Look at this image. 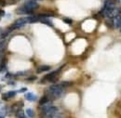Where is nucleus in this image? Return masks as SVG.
<instances>
[{"mask_svg": "<svg viewBox=\"0 0 121 118\" xmlns=\"http://www.w3.org/2000/svg\"><path fill=\"white\" fill-rule=\"evenodd\" d=\"M63 91H64V88H62L60 84L59 85H52L47 90V96L48 97L49 100L50 99L56 100V99H59L60 97L62 96Z\"/></svg>", "mask_w": 121, "mask_h": 118, "instance_id": "nucleus-1", "label": "nucleus"}, {"mask_svg": "<svg viewBox=\"0 0 121 118\" xmlns=\"http://www.w3.org/2000/svg\"><path fill=\"white\" fill-rule=\"evenodd\" d=\"M26 23H28V21H27V19H26V18H21V19H18L15 22H14V23H13V24L9 28V31L10 32V31H13V30H15V29L22 28V27H23Z\"/></svg>", "mask_w": 121, "mask_h": 118, "instance_id": "nucleus-2", "label": "nucleus"}, {"mask_svg": "<svg viewBox=\"0 0 121 118\" xmlns=\"http://www.w3.org/2000/svg\"><path fill=\"white\" fill-rule=\"evenodd\" d=\"M60 70H61V68L58 69L57 71L51 72L50 74H47L45 77L43 78V81H49V82H54V81H56V80H57L58 75H59V74H60Z\"/></svg>", "mask_w": 121, "mask_h": 118, "instance_id": "nucleus-3", "label": "nucleus"}, {"mask_svg": "<svg viewBox=\"0 0 121 118\" xmlns=\"http://www.w3.org/2000/svg\"><path fill=\"white\" fill-rule=\"evenodd\" d=\"M23 7H24L26 9H28L29 11H31V12H34V10L38 8V4L36 3L35 0H30V1L26 2Z\"/></svg>", "mask_w": 121, "mask_h": 118, "instance_id": "nucleus-4", "label": "nucleus"}, {"mask_svg": "<svg viewBox=\"0 0 121 118\" xmlns=\"http://www.w3.org/2000/svg\"><path fill=\"white\" fill-rule=\"evenodd\" d=\"M16 93H17V92L14 91V90H12V91H9L8 93H5V94L2 95V99L5 100V101H8V100H9L10 98H13V97L16 95Z\"/></svg>", "mask_w": 121, "mask_h": 118, "instance_id": "nucleus-5", "label": "nucleus"}, {"mask_svg": "<svg viewBox=\"0 0 121 118\" xmlns=\"http://www.w3.org/2000/svg\"><path fill=\"white\" fill-rule=\"evenodd\" d=\"M25 99L29 101H35L37 100V97L34 94V93H31V92H28L25 94Z\"/></svg>", "mask_w": 121, "mask_h": 118, "instance_id": "nucleus-6", "label": "nucleus"}, {"mask_svg": "<svg viewBox=\"0 0 121 118\" xmlns=\"http://www.w3.org/2000/svg\"><path fill=\"white\" fill-rule=\"evenodd\" d=\"M17 13H19V14H32L33 12H31L28 9H26L24 7H21V8H19L17 9Z\"/></svg>", "mask_w": 121, "mask_h": 118, "instance_id": "nucleus-7", "label": "nucleus"}, {"mask_svg": "<svg viewBox=\"0 0 121 118\" xmlns=\"http://www.w3.org/2000/svg\"><path fill=\"white\" fill-rule=\"evenodd\" d=\"M49 70H50V66H48V65H42V66H39L37 68V73L40 74V73L47 72V71H49Z\"/></svg>", "mask_w": 121, "mask_h": 118, "instance_id": "nucleus-8", "label": "nucleus"}, {"mask_svg": "<svg viewBox=\"0 0 121 118\" xmlns=\"http://www.w3.org/2000/svg\"><path fill=\"white\" fill-rule=\"evenodd\" d=\"M39 17V16H38ZM39 21L42 22V23H45L47 25H49V26H53L52 22L48 20V18H42V17H39Z\"/></svg>", "mask_w": 121, "mask_h": 118, "instance_id": "nucleus-9", "label": "nucleus"}, {"mask_svg": "<svg viewBox=\"0 0 121 118\" xmlns=\"http://www.w3.org/2000/svg\"><path fill=\"white\" fill-rule=\"evenodd\" d=\"M49 101H50V100H49V99H48V97L46 95V96L42 97V98L40 99V101H39V104H40V105H43V104L48 103V102H49Z\"/></svg>", "mask_w": 121, "mask_h": 118, "instance_id": "nucleus-10", "label": "nucleus"}, {"mask_svg": "<svg viewBox=\"0 0 121 118\" xmlns=\"http://www.w3.org/2000/svg\"><path fill=\"white\" fill-rule=\"evenodd\" d=\"M105 24L108 28H114V21H113V19H107L105 21Z\"/></svg>", "mask_w": 121, "mask_h": 118, "instance_id": "nucleus-11", "label": "nucleus"}, {"mask_svg": "<svg viewBox=\"0 0 121 118\" xmlns=\"http://www.w3.org/2000/svg\"><path fill=\"white\" fill-rule=\"evenodd\" d=\"M6 47H7V42L3 39L0 41V51H4L6 49Z\"/></svg>", "mask_w": 121, "mask_h": 118, "instance_id": "nucleus-12", "label": "nucleus"}, {"mask_svg": "<svg viewBox=\"0 0 121 118\" xmlns=\"http://www.w3.org/2000/svg\"><path fill=\"white\" fill-rule=\"evenodd\" d=\"M23 116H25V115H24V112H23L22 110H19V111H17V113H16V117L22 118Z\"/></svg>", "mask_w": 121, "mask_h": 118, "instance_id": "nucleus-13", "label": "nucleus"}, {"mask_svg": "<svg viewBox=\"0 0 121 118\" xmlns=\"http://www.w3.org/2000/svg\"><path fill=\"white\" fill-rule=\"evenodd\" d=\"M26 114L28 115V117L33 118L35 116V114H34V111L32 109H26Z\"/></svg>", "mask_w": 121, "mask_h": 118, "instance_id": "nucleus-14", "label": "nucleus"}, {"mask_svg": "<svg viewBox=\"0 0 121 118\" xmlns=\"http://www.w3.org/2000/svg\"><path fill=\"white\" fill-rule=\"evenodd\" d=\"M73 83L72 82H68V81H64V82H61L60 85L62 88H67V87H70Z\"/></svg>", "mask_w": 121, "mask_h": 118, "instance_id": "nucleus-15", "label": "nucleus"}, {"mask_svg": "<svg viewBox=\"0 0 121 118\" xmlns=\"http://www.w3.org/2000/svg\"><path fill=\"white\" fill-rule=\"evenodd\" d=\"M9 31L8 30V31H6L5 33H2V34H0V40H3L4 38H6V37L8 36V34H9Z\"/></svg>", "mask_w": 121, "mask_h": 118, "instance_id": "nucleus-16", "label": "nucleus"}, {"mask_svg": "<svg viewBox=\"0 0 121 118\" xmlns=\"http://www.w3.org/2000/svg\"><path fill=\"white\" fill-rule=\"evenodd\" d=\"M62 20H63V21H64L65 23H67V24H72V22H73V21H72L71 19H69V18H63Z\"/></svg>", "mask_w": 121, "mask_h": 118, "instance_id": "nucleus-17", "label": "nucleus"}, {"mask_svg": "<svg viewBox=\"0 0 121 118\" xmlns=\"http://www.w3.org/2000/svg\"><path fill=\"white\" fill-rule=\"evenodd\" d=\"M35 79H36V76H32V77L27 78V80H28V81H33V80H35Z\"/></svg>", "mask_w": 121, "mask_h": 118, "instance_id": "nucleus-18", "label": "nucleus"}, {"mask_svg": "<svg viewBox=\"0 0 121 118\" xmlns=\"http://www.w3.org/2000/svg\"><path fill=\"white\" fill-rule=\"evenodd\" d=\"M4 15H5V11L2 10V9H0V17H1V16H4Z\"/></svg>", "mask_w": 121, "mask_h": 118, "instance_id": "nucleus-19", "label": "nucleus"}, {"mask_svg": "<svg viewBox=\"0 0 121 118\" xmlns=\"http://www.w3.org/2000/svg\"><path fill=\"white\" fill-rule=\"evenodd\" d=\"M26 90H27V88H24L20 89V90H19V92H24V91H26Z\"/></svg>", "mask_w": 121, "mask_h": 118, "instance_id": "nucleus-20", "label": "nucleus"}, {"mask_svg": "<svg viewBox=\"0 0 121 118\" xmlns=\"http://www.w3.org/2000/svg\"><path fill=\"white\" fill-rule=\"evenodd\" d=\"M1 89H2V86L0 85V91H1Z\"/></svg>", "mask_w": 121, "mask_h": 118, "instance_id": "nucleus-21", "label": "nucleus"}, {"mask_svg": "<svg viewBox=\"0 0 121 118\" xmlns=\"http://www.w3.org/2000/svg\"><path fill=\"white\" fill-rule=\"evenodd\" d=\"M111 1H114V2H117V0H111Z\"/></svg>", "mask_w": 121, "mask_h": 118, "instance_id": "nucleus-22", "label": "nucleus"}, {"mask_svg": "<svg viewBox=\"0 0 121 118\" xmlns=\"http://www.w3.org/2000/svg\"><path fill=\"white\" fill-rule=\"evenodd\" d=\"M22 118H26V117H25V116H23V117H22Z\"/></svg>", "mask_w": 121, "mask_h": 118, "instance_id": "nucleus-23", "label": "nucleus"}, {"mask_svg": "<svg viewBox=\"0 0 121 118\" xmlns=\"http://www.w3.org/2000/svg\"><path fill=\"white\" fill-rule=\"evenodd\" d=\"M0 105H1V101H0Z\"/></svg>", "mask_w": 121, "mask_h": 118, "instance_id": "nucleus-24", "label": "nucleus"}, {"mask_svg": "<svg viewBox=\"0 0 121 118\" xmlns=\"http://www.w3.org/2000/svg\"><path fill=\"white\" fill-rule=\"evenodd\" d=\"M119 30H120V32H121V28H120V29H119Z\"/></svg>", "mask_w": 121, "mask_h": 118, "instance_id": "nucleus-25", "label": "nucleus"}]
</instances>
